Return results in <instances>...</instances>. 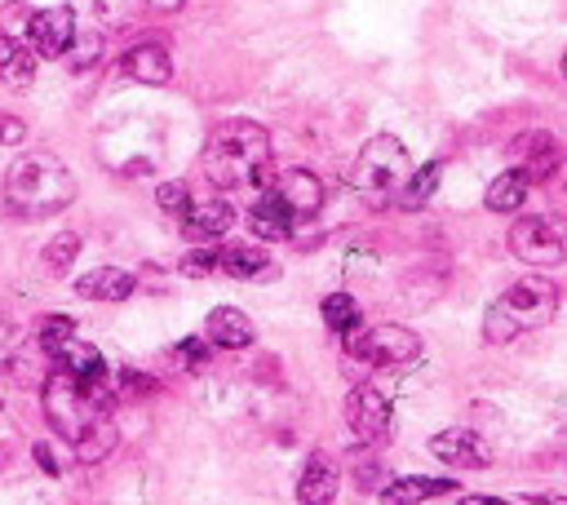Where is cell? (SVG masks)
Wrapping results in <instances>:
<instances>
[{
    "label": "cell",
    "mask_w": 567,
    "mask_h": 505,
    "mask_svg": "<svg viewBox=\"0 0 567 505\" xmlns=\"http://www.w3.org/2000/svg\"><path fill=\"white\" fill-rule=\"evenodd\" d=\"M76 199V177L54 151H27L5 173V214L19 222H45Z\"/></svg>",
    "instance_id": "1"
},
{
    "label": "cell",
    "mask_w": 567,
    "mask_h": 505,
    "mask_svg": "<svg viewBox=\"0 0 567 505\" xmlns=\"http://www.w3.org/2000/svg\"><path fill=\"white\" fill-rule=\"evenodd\" d=\"M200 164L213 186H267L271 182V134L253 120H222L208 134Z\"/></svg>",
    "instance_id": "2"
},
{
    "label": "cell",
    "mask_w": 567,
    "mask_h": 505,
    "mask_svg": "<svg viewBox=\"0 0 567 505\" xmlns=\"http://www.w3.org/2000/svg\"><path fill=\"white\" fill-rule=\"evenodd\" d=\"M554 311H558V288L549 279H541V275H528V279L510 284L488 307L484 342L506 346V342H514V337H523L532 329H545L554 320Z\"/></svg>",
    "instance_id": "3"
},
{
    "label": "cell",
    "mask_w": 567,
    "mask_h": 505,
    "mask_svg": "<svg viewBox=\"0 0 567 505\" xmlns=\"http://www.w3.org/2000/svg\"><path fill=\"white\" fill-rule=\"evenodd\" d=\"M41 394H45V417L54 426V435H63L67 444H76L93 422L111 417V399L102 390V381H76L71 372L54 368L45 381H41Z\"/></svg>",
    "instance_id": "4"
},
{
    "label": "cell",
    "mask_w": 567,
    "mask_h": 505,
    "mask_svg": "<svg viewBox=\"0 0 567 505\" xmlns=\"http://www.w3.org/2000/svg\"><path fill=\"white\" fill-rule=\"evenodd\" d=\"M342 346H347V377L355 386L377 368H404L421 355V337L404 324H364L360 320L342 333Z\"/></svg>",
    "instance_id": "5"
},
{
    "label": "cell",
    "mask_w": 567,
    "mask_h": 505,
    "mask_svg": "<svg viewBox=\"0 0 567 505\" xmlns=\"http://www.w3.org/2000/svg\"><path fill=\"white\" fill-rule=\"evenodd\" d=\"M408 173H412V160H408L404 142L390 138V134H377V138H368L364 151L355 156L351 186H355V195L364 199L368 209H386L390 199H399Z\"/></svg>",
    "instance_id": "6"
},
{
    "label": "cell",
    "mask_w": 567,
    "mask_h": 505,
    "mask_svg": "<svg viewBox=\"0 0 567 505\" xmlns=\"http://www.w3.org/2000/svg\"><path fill=\"white\" fill-rule=\"evenodd\" d=\"M510 253L528 266H558L567 262V218L563 214H536L519 218L510 227Z\"/></svg>",
    "instance_id": "7"
},
{
    "label": "cell",
    "mask_w": 567,
    "mask_h": 505,
    "mask_svg": "<svg viewBox=\"0 0 567 505\" xmlns=\"http://www.w3.org/2000/svg\"><path fill=\"white\" fill-rule=\"evenodd\" d=\"M347 426H351V444L360 448H382L395 431V413H390V399L382 390H373L368 381L351 386L347 394Z\"/></svg>",
    "instance_id": "8"
},
{
    "label": "cell",
    "mask_w": 567,
    "mask_h": 505,
    "mask_svg": "<svg viewBox=\"0 0 567 505\" xmlns=\"http://www.w3.org/2000/svg\"><path fill=\"white\" fill-rule=\"evenodd\" d=\"M430 452L443 466H457V470H484V466H492V444L479 431H462V426L439 431L430 439Z\"/></svg>",
    "instance_id": "9"
},
{
    "label": "cell",
    "mask_w": 567,
    "mask_h": 505,
    "mask_svg": "<svg viewBox=\"0 0 567 505\" xmlns=\"http://www.w3.org/2000/svg\"><path fill=\"white\" fill-rule=\"evenodd\" d=\"M280 199H284V209L293 214V218H315L319 209H324V199H328V191H324V182L315 177V173H306V169H284V173H271V182H267Z\"/></svg>",
    "instance_id": "10"
},
{
    "label": "cell",
    "mask_w": 567,
    "mask_h": 505,
    "mask_svg": "<svg viewBox=\"0 0 567 505\" xmlns=\"http://www.w3.org/2000/svg\"><path fill=\"white\" fill-rule=\"evenodd\" d=\"M27 41H32V54H41V58H67V49H71V41H76V14H71L67 5H58V10H36Z\"/></svg>",
    "instance_id": "11"
},
{
    "label": "cell",
    "mask_w": 567,
    "mask_h": 505,
    "mask_svg": "<svg viewBox=\"0 0 567 505\" xmlns=\"http://www.w3.org/2000/svg\"><path fill=\"white\" fill-rule=\"evenodd\" d=\"M231 227H236V209L226 205V199H200V205L191 199V209L182 214V236L191 244H213Z\"/></svg>",
    "instance_id": "12"
},
{
    "label": "cell",
    "mask_w": 567,
    "mask_h": 505,
    "mask_svg": "<svg viewBox=\"0 0 567 505\" xmlns=\"http://www.w3.org/2000/svg\"><path fill=\"white\" fill-rule=\"evenodd\" d=\"M510 156H514V169L528 177V182H549V173L558 169V160H563V151H558V142L549 138V134H523V138H514V147H510Z\"/></svg>",
    "instance_id": "13"
},
{
    "label": "cell",
    "mask_w": 567,
    "mask_h": 505,
    "mask_svg": "<svg viewBox=\"0 0 567 505\" xmlns=\"http://www.w3.org/2000/svg\"><path fill=\"white\" fill-rule=\"evenodd\" d=\"M337 487H342V470L328 452H310L306 457V470L297 479V501L302 505H332Z\"/></svg>",
    "instance_id": "14"
},
{
    "label": "cell",
    "mask_w": 567,
    "mask_h": 505,
    "mask_svg": "<svg viewBox=\"0 0 567 505\" xmlns=\"http://www.w3.org/2000/svg\"><path fill=\"white\" fill-rule=\"evenodd\" d=\"M121 71L138 84H169L173 80V62H169V49L160 41H143L134 45L125 58H121Z\"/></svg>",
    "instance_id": "15"
},
{
    "label": "cell",
    "mask_w": 567,
    "mask_h": 505,
    "mask_svg": "<svg viewBox=\"0 0 567 505\" xmlns=\"http://www.w3.org/2000/svg\"><path fill=\"white\" fill-rule=\"evenodd\" d=\"M204 337L213 346H222V351H245L253 342V320L240 307H217L204 320Z\"/></svg>",
    "instance_id": "16"
},
{
    "label": "cell",
    "mask_w": 567,
    "mask_h": 505,
    "mask_svg": "<svg viewBox=\"0 0 567 505\" xmlns=\"http://www.w3.org/2000/svg\"><path fill=\"white\" fill-rule=\"evenodd\" d=\"M49 359H54V368H63V372H71L76 381H102L106 377V364H102V355L89 346V342H80V337H67V342H58L54 351H49Z\"/></svg>",
    "instance_id": "17"
},
{
    "label": "cell",
    "mask_w": 567,
    "mask_h": 505,
    "mask_svg": "<svg viewBox=\"0 0 567 505\" xmlns=\"http://www.w3.org/2000/svg\"><path fill=\"white\" fill-rule=\"evenodd\" d=\"M293 222H297V218L284 209V199H280L271 186H262V199H258L253 214H249L253 236L267 240V244H275V240H288V236H293Z\"/></svg>",
    "instance_id": "18"
},
{
    "label": "cell",
    "mask_w": 567,
    "mask_h": 505,
    "mask_svg": "<svg viewBox=\"0 0 567 505\" xmlns=\"http://www.w3.org/2000/svg\"><path fill=\"white\" fill-rule=\"evenodd\" d=\"M134 288H138V279L129 271H121V266H98V271L76 279V292L84 301H125Z\"/></svg>",
    "instance_id": "19"
},
{
    "label": "cell",
    "mask_w": 567,
    "mask_h": 505,
    "mask_svg": "<svg viewBox=\"0 0 567 505\" xmlns=\"http://www.w3.org/2000/svg\"><path fill=\"white\" fill-rule=\"evenodd\" d=\"M32 80H36V54H32V45L0 36V84H5V89H32Z\"/></svg>",
    "instance_id": "20"
},
{
    "label": "cell",
    "mask_w": 567,
    "mask_h": 505,
    "mask_svg": "<svg viewBox=\"0 0 567 505\" xmlns=\"http://www.w3.org/2000/svg\"><path fill=\"white\" fill-rule=\"evenodd\" d=\"M447 492H457L452 479H395L382 487V505H421V501L447 496Z\"/></svg>",
    "instance_id": "21"
},
{
    "label": "cell",
    "mask_w": 567,
    "mask_h": 505,
    "mask_svg": "<svg viewBox=\"0 0 567 505\" xmlns=\"http://www.w3.org/2000/svg\"><path fill=\"white\" fill-rule=\"evenodd\" d=\"M528 186H532V182H528L519 169H506V173H497V177L488 182L484 205H488L492 214H519L523 199H528Z\"/></svg>",
    "instance_id": "22"
},
{
    "label": "cell",
    "mask_w": 567,
    "mask_h": 505,
    "mask_svg": "<svg viewBox=\"0 0 567 505\" xmlns=\"http://www.w3.org/2000/svg\"><path fill=\"white\" fill-rule=\"evenodd\" d=\"M267 266H271V257L258 244H231L217 253V271L236 275V279H258V275H267Z\"/></svg>",
    "instance_id": "23"
},
{
    "label": "cell",
    "mask_w": 567,
    "mask_h": 505,
    "mask_svg": "<svg viewBox=\"0 0 567 505\" xmlns=\"http://www.w3.org/2000/svg\"><path fill=\"white\" fill-rule=\"evenodd\" d=\"M76 461L80 466H93V461H102L111 448H116V422H111V417H102V422H93L76 444Z\"/></svg>",
    "instance_id": "24"
},
{
    "label": "cell",
    "mask_w": 567,
    "mask_h": 505,
    "mask_svg": "<svg viewBox=\"0 0 567 505\" xmlns=\"http://www.w3.org/2000/svg\"><path fill=\"white\" fill-rule=\"evenodd\" d=\"M439 177H443V164H426V169L408 173V182H404V191H399V205H404V209H421L426 199L434 195Z\"/></svg>",
    "instance_id": "25"
},
{
    "label": "cell",
    "mask_w": 567,
    "mask_h": 505,
    "mask_svg": "<svg viewBox=\"0 0 567 505\" xmlns=\"http://www.w3.org/2000/svg\"><path fill=\"white\" fill-rule=\"evenodd\" d=\"M324 324H328L332 333H347L351 324H360L355 297H351V292H328V297H324Z\"/></svg>",
    "instance_id": "26"
},
{
    "label": "cell",
    "mask_w": 567,
    "mask_h": 505,
    "mask_svg": "<svg viewBox=\"0 0 567 505\" xmlns=\"http://www.w3.org/2000/svg\"><path fill=\"white\" fill-rule=\"evenodd\" d=\"M76 253H80V236H76V231H63V236H54V240L45 244L41 257H45V271H49V275H63V271L76 262Z\"/></svg>",
    "instance_id": "27"
},
{
    "label": "cell",
    "mask_w": 567,
    "mask_h": 505,
    "mask_svg": "<svg viewBox=\"0 0 567 505\" xmlns=\"http://www.w3.org/2000/svg\"><path fill=\"white\" fill-rule=\"evenodd\" d=\"M32 5H23V0H10L5 10H0V36L5 41H23L27 45V32H32Z\"/></svg>",
    "instance_id": "28"
},
{
    "label": "cell",
    "mask_w": 567,
    "mask_h": 505,
    "mask_svg": "<svg viewBox=\"0 0 567 505\" xmlns=\"http://www.w3.org/2000/svg\"><path fill=\"white\" fill-rule=\"evenodd\" d=\"M36 337H41V351L49 355L58 342L76 337V320H67V315H45V320L36 324Z\"/></svg>",
    "instance_id": "29"
},
{
    "label": "cell",
    "mask_w": 567,
    "mask_h": 505,
    "mask_svg": "<svg viewBox=\"0 0 567 505\" xmlns=\"http://www.w3.org/2000/svg\"><path fill=\"white\" fill-rule=\"evenodd\" d=\"M156 199H160L165 214L182 218V214L191 209V186H186V182H160V186H156Z\"/></svg>",
    "instance_id": "30"
},
{
    "label": "cell",
    "mask_w": 567,
    "mask_h": 505,
    "mask_svg": "<svg viewBox=\"0 0 567 505\" xmlns=\"http://www.w3.org/2000/svg\"><path fill=\"white\" fill-rule=\"evenodd\" d=\"M98 54H102V36H93V32H89V36H76V41H71V49H67V58H71V67H76V71L93 67V62H98Z\"/></svg>",
    "instance_id": "31"
},
{
    "label": "cell",
    "mask_w": 567,
    "mask_h": 505,
    "mask_svg": "<svg viewBox=\"0 0 567 505\" xmlns=\"http://www.w3.org/2000/svg\"><path fill=\"white\" fill-rule=\"evenodd\" d=\"M213 271H217V249H195L182 257V275H191V279H204Z\"/></svg>",
    "instance_id": "32"
},
{
    "label": "cell",
    "mask_w": 567,
    "mask_h": 505,
    "mask_svg": "<svg viewBox=\"0 0 567 505\" xmlns=\"http://www.w3.org/2000/svg\"><path fill=\"white\" fill-rule=\"evenodd\" d=\"M98 10H102V19L106 23H116V27H125L138 10H143V0H98Z\"/></svg>",
    "instance_id": "33"
},
{
    "label": "cell",
    "mask_w": 567,
    "mask_h": 505,
    "mask_svg": "<svg viewBox=\"0 0 567 505\" xmlns=\"http://www.w3.org/2000/svg\"><path fill=\"white\" fill-rule=\"evenodd\" d=\"M173 359H178L186 372H195V368L208 359V346H204V342H195V337H186V342H178V346H173Z\"/></svg>",
    "instance_id": "34"
},
{
    "label": "cell",
    "mask_w": 567,
    "mask_h": 505,
    "mask_svg": "<svg viewBox=\"0 0 567 505\" xmlns=\"http://www.w3.org/2000/svg\"><path fill=\"white\" fill-rule=\"evenodd\" d=\"M27 138V125L19 120V116H5L0 112V147H19Z\"/></svg>",
    "instance_id": "35"
},
{
    "label": "cell",
    "mask_w": 567,
    "mask_h": 505,
    "mask_svg": "<svg viewBox=\"0 0 567 505\" xmlns=\"http://www.w3.org/2000/svg\"><path fill=\"white\" fill-rule=\"evenodd\" d=\"M121 390H125V399H134V394H151L156 381L143 377V372H134V368H125V372H121Z\"/></svg>",
    "instance_id": "36"
},
{
    "label": "cell",
    "mask_w": 567,
    "mask_h": 505,
    "mask_svg": "<svg viewBox=\"0 0 567 505\" xmlns=\"http://www.w3.org/2000/svg\"><path fill=\"white\" fill-rule=\"evenodd\" d=\"M32 457H36V466H41L45 474H63V461H58V452H54L49 444H36V448H32Z\"/></svg>",
    "instance_id": "37"
},
{
    "label": "cell",
    "mask_w": 567,
    "mask_h": 505,
    "mask_svg": "<svg viewBox=\"0 0 567 505\" xmlns=\"http://www.w3.org/2000/svg\"><path fill=\"white\" fill-rule=\"evenodd\" d=\"M147 10H156V14H178L182 10V0H143Z\"/></svg>",
    "instance_id": "38"
},
{
    "label": "cell",
    "mask_w": 567,
    "mask_h": 505,
    "mask_svg": "<svg viewBox=\"0 0 567 505\" xmlns=\"http://www.w3.org/2000/svg\"><path fill=\"white\" fill-rule=\"evenodd\" d=\"M457 505H510V501H501V496H462Z\"/></svg>",
    "instance_id": "39"
},
{
    "label": "cell",
    "mask_w": 567,
    "mask_h": 505,
    "mask_svg": "<svg viewBox=\"0 0 567 505\" xmlns=\"http://www.w3.org/2000/svg\"><path fill=\"white\" fill-rule=\"evenodd\" d=\"M532 505H567L563 496H532Z\"/></svg>",
    "instance_id": "40"
},
{
    "label": "cell",
    "mask_w": 567,
    "mask_h": 505,
    "mask_svg": "<svg viewBox=\"0 0 567 505\" xmlns=\"http://www.w3.org/2000/svg\"><path fill=\"white\" fill-rule=\"evenodd\" d=\"M563 76H567V54H563Z\"/></svg>",
    "instance_id": "41"
}]
</instances>
